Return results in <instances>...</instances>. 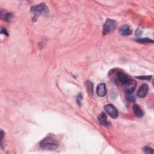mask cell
<instances>
[{
    "mask_svg": "<svg viewBox=\"0 0 154 154\" xmlns=\"http://www.w3.org/2000/svg\"><path fill=\"white\" fill-rule=\"evenodd\" d=\"M40 146L46 150H54L59 147V143L53 138L47 137L40 142Z\"/></svg>",
    "mask_w": 154,
    "mask_h": 154,
    "instance_id": "6da1fadb",
    "label": "cell"
},
{
    "mask_svg": "<svg viewBox=\"0 0 154 154\" xmlns=\"http://www.w3.org/2000/svg\"><path fill=\"white\" fill-rule=\"evenodd\" d=\"M31 12L36 16H45L49 14L48 8L45 4H40L31 8Z\"/></svg>",
    "mask_w": 154,
    "mask_h": 154,
    "instance_id": "7a4b0ae2",
    "label": "cell"
},
{
    "mask_svg": "<svg viewBox=\"0 0 154 154\" xmlns=\"http://www.w3.org/2000/svg\"><path fill=\"white\" fill-rule=\"evenodd\" d=\"M116 26L117 22L116 21L111 19L107 20L103 26V31H102V33H103L104 35L110 34L114 31Z\"/></svg>",
    "mask_w": 154,
    "mask_h": 154,
    "instance_id": "3957f363",
    "label": "cell"
},
{
    "mask_svg": "<svg viewBox=\"0 0 154 154\" xmlns=\"http://www.w3.org/2000/svg\"><path fill=\"white\" fill-rule=\"evenodd\" d=\"M125 92L128 94L132 93L135 89L137 83L136 81L132 79H129L127 82L123 84Z\"/></svg>",
    "mask_w": 154,
    "mask_h": 154,
    "instance_id": "277c9868",
    "label": "cell"
},
{
    "mask_svg": "<svg viewBox=\"0 0 154 154\" xmlns=\"http://www.w3.org/2000/svg\"><path fill=\"white\" fill-rule=\"evenodd\" d=\"M104 109L106 113L112 118L116 119L118 116V111L117 108L112 104H107L105 106Z\"/></svg>",
    "mask_w": 154,
    "mask_h": 154,
    "instance_id": "5b68a950",
    "label": "cell"
},
{
    "mask_svg": "<svg viewBox=\"0 0 154 154\" xmlns=\"http://www.w3.org/2000/svg\"><path fill=\"white\" fill-rule=\"evenodd\" d=\"M97 95L99 97H104L107 94V89H106V85L104 83H101L99 84L97 87L96 89Z\"/></svg>",
    "mask_w": 154,
    "mask_h": 154,
    "instance_id": "8992f818",
    "label": "cell"
},
{
    "mask_svg": "<svg viewBox=\"0 0 154 154\" xmlns=\"http://www.w3.org/2000/svg\"><path fill=\"white\" fill-rule=\"evenodd\" d=\"M149 92V87L146 84H143L137 92V96L140 98H143L147 96Z\"/></svg>",
    "mask_w": 154,
    "mask_h": 154,
    "instance_id": "52a82bcc",
    "label": "cell"
},
{
    "mask_svg": "<svg viewBox=\"0 0 154 154\" xmlns=\"http://www.w3.org/2000/svg\"><path fill=\"white\" fill-rule=\"evenodd\" d=\"M121 35L124 36H128L132 33V30L131 29L130 27L128 25H123L119 30Z\"/></svg>",
    "mask_w": 154,
    "mask_h": 154,
    "instance_id": "ba28073f",
    "label": "cell"
},
{
    "mask_svg": "<svg viewBox=\"0 0 154 154\" xmlns=\"http://www.w3.org/2000/svg\"><path fill=\"white\" fill-rule=\"evenodd\" d=\"M117 77L119 82L122 84L127 82L130 79L128 75L123 72H118L117 73Z\"/></svg>",
    "mask_w": 154,
    "mask_h": 154,
    "instance_id": "9c48e42d",
    "label": "cell"
},
{
    "mask_svg": "<svg viewBox=\"0 0 154 154\" xmlns=\"http://www.w3.org/2000/svg\"><path fill=\"white\" fill-rule=\"evenodd\" d=\"M98 120L99 123L103 126L107 127L109 125V123L107 121V118L106 114L104 113H101L98 116Z\"/></svg>",
    "mask_w": 154,
    "mask_h": 154,
    "instance_id": "30bf717a",
    "label": "cell"
},
{
    "mask_svg": "<svg viewBox=\"0 0 154 154\" xmlns=\"http://www.w3.org/2000/svg\"><path fill=\"white\" fill-rule=\"evenodd\" d=\"M133 111L135 116L138 117H142L144 115V112L139 106L135 104L133 106Z\"/></svg>",
    "mask_w": 154,
    "mask_h": 154,
    "instance_id": "8fae6325",
    "label": "cell"
},
{
    "mask_svg": "<svg viewBox=\"0 0 154 154\" xmlns=\"http://www.w3.org/2000/svg\"><path fill=\"white\" fill-rule=\"evenodd\" d=\"M85 84H86V89L88 94L91 97L93 95V84L90 81H87L86 82H85Z\"/></svg>",
    "mask_w": 154,
    "mask_h": 154,
    "instance_id": "7c38bea8",
    "label": "cell"
},
{
    "mask_svg": "<svg viewBox=\"0 0 154 154\" xmlns=\"http://www.w3.org/2000/svg\"><path fill=\"white\" fill-rule=\"evenodd\" d=\"M136 41L142 43H153V40L149 38H139L136 40Z\"/></svg>",
    "mask_w": 154,
    "mask_h": 154,
    "instance_id": "4fadbf2b",
    "label": "cell"
},
{
    "mask_svg": "<svg viewBox=\"0 0 154 154\" xmlns=\"http://www.w3.org/2000/svg\"><path fill=\"white\" fill-rule=\"evenodd\" d=\"M143 152L146 153H153L154 151L152 148L149 146H146L143 149Z\"/></svg>",
    "mask_w": 154,
    "mask_h": 154,
    "instance_id": "5bb4252c",
    "label": "cell"
},
{
    "mask_svg": "<svg viewBox=\"0 0 154 154\" xmlns=\"http://www.w3.org/2000/svg\"><path fill=\"white\" fill-rule=\"evenodd\" d=\"M5 16V20L6 21L9 22L10 21V20L12 19V14L11 13H6V15H4Z\"/></svg>",
    "mask_w": 154,
    "mask_h": 154,
    "instance_id": "9a60e30c",
    "label": "cell"
},
{
    "mask_svg": "<svg viewBox=\"0 0 154 154\" xmlns=\"http://www.w3.org/2000/svg\"><path fill=\"white\" fill-rule=\"evenodd\" d=\"M140 79L142 80H150L152 78V76H145V77H138Z\"/></svg>",
    "mask_w": 154,
    "mask_h": 154,
    "instance_id": "2e32d148",
    "label": "cell"
},
{
    "mask_svg": "<svg viewBox=\"0 0 154 154\" xmlns=\"http://www.w3.org/2000/svg\"><path fill=\"white\" fill-rule=\"evenodd\" d=\"M1 33H3V34H4V35H7V36H8V35H7V32L6 31V29L5 28H3L2 29V31H1Z\"/></svg>",
    "mask_w": 154,
    "mask_h": 154,
    "instance_id": "e0dca14e",
    "label": "cell"
}]
</instances>
